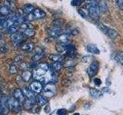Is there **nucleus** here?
I'll list each match as a JSON object with an SVG mask.
<instances>
[{
    "mask_svg": "<svg viewBox=\"0 0 123 115\" xmlns=\"http://www.w3.org/2000/svg\"><path fill=\"white\" fill-rule=\"evenodd\" d=\"M84 1L85 0H72L71 3H72V5L74 6H79L80 5H82Z\"/></svg>",
    "mask_w": 123,
    "mask_h": 115,
    "instance_id": "7c9ffc66",
    "label": "nucleus"
},
{
    "mask_svg": "<svg viewBox=\"0 0 123 115\" xmlns=\"http://www.w3.org/2000/svg\"><path fill=\"white\" fill-rule=\"evenodd\" d=\"M34 48H35V45L33 43H25L23 45H22L21 49L24 52H32L34 49Z\"/></svg>",
    "mask_w": 123,
    "mask_h": 115,
    "instance_id": "5701e85b",
    "label": "nucleus"
},
{
    "mask_svg": "<svg viewBox=\"0 0 123 115\" xmlns=\"http://www.w3.org/2000/svg\"><path fill=\"white\" fill-rule=\"evenodd\" d=\"M13 97L17 99L18 101L20 103H24V101H25V97L22 90L20 89H15L13 92Z\"/></svg>",
    "mask_w": 123,
    "mask_h": 115,
    "instance_id": "9d476101",
    "label": "nucleus"
},
{
    "mask_svg": "<svg viewBox=\"0 0 123 115\" xmlns=\"http://www.w3.org/2000/svg\"><path fill=\"white\" fill-rule=\"evenodd\" d=\"M67 46H68V45H66V44H63V43H60V42H59V43L56 45L55 47H56L57 52H59L60 53H63V52H66Z\"/></svg>",
    "mask_w": 123,
    "mask_h": 115,
    "instance_id": "b1692460",
    "label": "nucleus"
},
{
    "mask_svg": "<svg viewBox=\"0 0 123 115\" xmlns=\"http://www.w3.org/2000/svg\"><path fill=\"white\" fill-rule=\"evenodd\" d=\"M10 13V10L8 8V6H2L0 7V15H2V16H7L9 15Z\"/></svg>",
    "mask_w": 123,
    "mask_h": 115,
    "instance_id": "bb28decb",
    "label": "nucleus"
},
{
    "mask_svg": "<svg viewBox=\"0 0 123 115\" xmlns=\"http://www.w3.org/2000/svg\"><path fill=\"white\" fill-rule=\"evenodd\" d=\"M73 115H79V114H74Z\"/></svg>",
    "mask_w": 123,
    "mask_h": 115,
    "instance_id": "c03bdc74",
    "label": "nucleus"
},
{
    "mask_svg": "<svg viewBox=\"0 0 123 115\" xmlns=\"http://www.w3.org/2000/svg\"><path fill=\"white\" fill-rule=\"evenodd\" d=\"M79 13L81 14V15H82V17H84V18H86L87 17V15H88V9L87 10H85V9H79Z\"/></svg>",
    "mask_w": 123,
    "mask_h": 115,
    "instance_id": "473e14b6",
    "label": "nucleus"
},
{
    "mask_svg": "<svg viewBox=\"0 0 123 115\" xmlns=\"http://www.w3.org/2000/svg\"><path fill=\"white\" fill-rule=\"evenodd\" d=\"M1 38H2V35H1V34H0V40H1Z\"/></svg>",
    "mask_w": 123,
    "mask_h": 115,
    "instance_id": "37998d69",
    "label": "nucleus"
},
{
    "mask_svg": "<svg viewBox=\"0 0 123 115\" xmlns=\"http://www.w3.org/2000/svg\"><path fill=\"white\" fill-rule=\"evenodd\" d=\"M13 18L15 20V23L16 25H21L25 22V18L22 15H13Z\"/></svg>",
    "mask_w": 123,
    "mask_h": 115,
    "instance_id": "dca6fc26",
    "label": "nucleus"
},
{
    "mask_svg": "<svg viewBox=\"0 0 123 115\" xmlns=\"http://www.w3.org/2000/svg\"><path fill=\"white\" fill-rule=\"evenodd\" d=\"M32 77H33V73L31 71L25 70V71H24L22 72V74L21 75V78H22V80H23V81L28 82L31 80Z\"/></svg>",
    "mask_w": 123,
    "mask_h": 115,
    "instance_id": "f8f14e48",
    "label": "nucleus"
},
{
    "mask_svg": "<svg viewBox=\"0 0 123 115\" xmlns=\"http://www.w3.org/2000/svg\"><path fill=\"white\" fill-rule=\"evenodd\" d=\"M76 52V49L75 48V46H73L72 45H70L68 44V46H67V49H66V52L65 53L67 54L68 55H74Z\"/></svg>",
    "mask_w": 123,
    "mask_h": 115,
    "instance_id": "a878e982",
    "label": "nucleus"
},
{
    "mask_svg": "<svg viewBox=\"0 0 123 115\" xmlns=\"http://www.w3.org/2000/svg\"><path fill=\"white\" fill-rule=\"evenodd\" d=\"M9 72L11 73V74H15V73L17 72V68L15 66V65L12 64L10 65L9 67Z\"/></svg>",
    "mask_w": 123,
    "mask_h": 115,
    "instance_id": "72a5a7b5",
    "label": "nucleus"
},
{
    "mask_svg": "<svg viewBox=\"0 0 123 115\" xmlns=\"http://www.w3.org/2000/svg\"><path fill=\"white\" fill-rule=\"evenodd\" d=\"M48 34L50 37L52 38H59L62 34V30L60 27L53 26L48 29Z\"/></svg>",
    "mask_w": 123,
    "mask_h": 115,
    "instance_id": "6e6552de",
    "label": "nucleus"
},
{
    "mask_svg": "<svg viewBox=\"0 0 123 115\" xmlns=\"http://www.w3.org/2000/svg\"><path fill=\"white\" fill-rule=\"evenodd\" d=\"M30 89L32 90L34 93H36V94L40 93L42 91V89H43L42 84L40 81H38V80H35L30 84Z\"/></svg>",
    "mask_w": 123,
    "mask_h": 115,
    "instance_id": "1a4fd4ad",
    "label": "nucleus"
},
{
    "mask_svg": "<svg viewBox=\"0 0 123 115\" xmlns=\"http://www.w3.org/2000/svg\"><path fill=\"white\" fill-rule=\"evenodd\" d=\"M29 24L28 22H25L24 23H23V24H22L21 25H20V27L22 29H29Z\"/></svg>",
    "mask_w": 123,
    "mask_h": 115,
    "instance_id": "58836bf2",
    "label": "nucleus"
},
{
    "mask_svg": "<svg viewBox=\"0 0 123 115\" xmlns=\"http://www.w3.org/2000/svg\"><path fill=\"white\" fill-rule=\"evenodd\" d=\"M9 98L6 96L2 95L1 99H0V104H1L2 108V115H6L9 113Z\"/></svg>",
    "mask_w": 123,
    "mask_h": 115,
    "instance_id": "0eeeda50",
    "label": "nucleus"
},
{
    "mask_svg": "<svg viewBox=\"0 0 123 115\" xmlns=\"http://www.w3.org/2000/svg\"><path fill=\"white\" fill-rule=\"evenodd\" d=\"M34 10H35V8L32 5H31V4H26V5H25L22 7L23 12L25 14H28V15L32 13V12Z\"/></svg>",
    "mask_w": 123,
    "mask_h": 115,
    "instance_id": "4be33fe9",
    "label": "nucleus"
},
{
    "mask_svg": "<svg viewBox=\"0 0 123 115\" xmlns=\"http://www.w3.org/2000/svg\"><path fill=\"white\" fill-rule=\"evenodd\" d=\"M22 92L24 94L25 99H31V100H36V97H35L34 92L29 87H23L22 88Z\"/></svg>",
    "mask_w": 123,
    "mask_h": 115,
    "instance_id": "9b49d317",
    "label": "nucleus"
},
{
    "mask_svg": "<svg viewBox=\"0 0 123 115\" xmlns=\"http://www.w3.org/2000/svg\"><path fill=\"white\" fill-rule=\"evenodd\" d=\"M43 94L46 98H52L55 94V87L53 84H46L43 89Z\"/></svg>",
    "mask_w": 123,
    "mask_h": 115,
    "instance_id": "7ed1b4c3",
    "label": "nucleus"
},
{
    "mask_svg": "<svg viewBox=\"0 0 123 115\" xmlns=\"http://www.w3.org/2000/svg\"><path fill=\"white\" fill-rule=\"evenodd\" d=\"M50 68H52V70L53 71H59L60 69L62 68V64L61 62H53L51 66H50Z\"/></svg>",
    "mask_w": 123,
    "mask_h": 115,
    "instance_id": "cd10ccee",
    "label": "nucleus"
},
{
    "mask_svg": "<svg viewBox=\"0 0 123 115\" xmlns=\"http://www.w3.org/2000/svg\"><path fill=\"white\" fill-rule=\"evenodd\" d=\"M9 110L15 113H18L22 109V106H21V103L19 102L17 99H15L14 97H10L9 98Z\"/></svg>",
    "mask_w": 123,
    "mask_h": 115,
    "instance_id": "f03ea898",
    "label": "nucleus"
},
{
    "mask_svg": "<svg viewBox=\"0 0 123 115\" xmlns=\"http://www.w3.org/2000/svg\"><path fill=\"white\" fill-rule=\"evenodd\" d=\"M117 60L119 63H121L123 65V53H119L117 55Z\"/></svg>",
    "mask_w": 123,
    "mask_h": 115,
    "instance_id": "f704fd0d",
    "label": "nucleus"
},
{
    "mask_svg": "<svg viewBox=\"0 0 123 115\" xmlns=\"http://www.w3.org/2000/svg\"><path fill=\"white\" fill-rule=\"evenodd\" d=\"M23 104H24V107L25 110L32 109L33 107L35 106V100H31V99L26 98Z\"/></svg>",
    "mask_w": 123,
    "mask_h": 115,
    "instance_id": "6ab92c4d",
    "label": "nucleus"
},
{
    "mask_svg": "<svg viewBox=\"0 0 123 115\" xmlns=\"http://www.w3.org/2000/svg\"><path fill=\"white\" fill-rule=\"evenodd\" d=\"M99 68V63L97 61H94L87 69V73L89 77H94L98 71Z\"/></svg>",
    "mask_w": 123,
    "mask_h": 115,
    "instance_id": "423d86ee",
    "label": "nucleus"
},
{
    "mask_svg": "<svg viewBox=\"0 0 123 115\" xmlns=\"http://www.w3.org/2000/svg\"><path fill=\"white\" fill-rule=\"evenodd\" d=\"M11 40L15 42V43H18V42H20L22 41V38H23V35L22 34L19 33V32H16V33H14V34H12L11 36H10Z\"/></svg>",
    "mask_w": 123,
    "mask_h": 115,
    "instance_id": "2eb2a0df",
    "label": "nucleus"
},
{
    "mask_svg": "<svg viewBox=\"0 0 123 115\" xmlns=\"http://www.w3.org/2000/svg\"><path fill=\"white\" fill-rule=\"evenodd\" d=\"M118 5L119 7L123 9V0H118Z\"/></svg>",
    "mask_w": 123,
    "mask_h": 115,
    "instance_id": "79ce46f5",
    "label": "nucleus"
},
{
    "mask_svg": "<svg viewBox=\"0 0 123 115\" xmlns=\"http://www.w3.org/2000/svg\"><path fill=\"white\" fill-rule=\"evenodd\" d=\"M69 34H66V33H64V34H62L58 38H59V41L60 43H63V44H66L68 45L69 44V41H70V38H69Z\"/></svg>",
    "mask_w": 123,
    "mask_h": 115,
    "instance_id": "f3484780",
    "label": "nucleus"
},
{
    "mask_svg": "<svg viewBox=\"0 0 123 115\" xmlns=\"http://www.w3.org/2000/svg\"><path fill=\"white\" fill-rule=\"evenodd\" d=\"M7 32L9 33H10L11 34H14V33H16L17 32V27L15 26V25L12 26V27H10V28H9L7 29Z\"/></svg>",
    "mask_w": 123,
    "mask_h": 115,
    "instance_id": "c756f323",
    "label": "nucleus"
},
{
    "mask_svg": "<svg viewBox=\"0 0 123 115\" xmlns=\"http://www.w3.org/2000/svg\"><path fill=\"white\" fill-rule=\"evenodd\" d=\"M35 34H36V32L32 29H26L23 31V33L22 34L24 35L25 37H27V38H31V37H33L35 35Z\"/></svg>",
    "mask_w": 123,
    "mask_h": 115,
    "instance_id": "393cba45",
    "label": "nucleus"
},
{
    "mask_svg": "<svg viewBox=\"0 0 123 115\" xmlns=\"http://www.w3.org/2000/svg\"><path fill=\"white\" fill-rule=\"evenodd\" d=\"M53 25L54 26L60 27L61 28V25H62V20H61V19H55V20L53 21Z\"/></svg>",
    "mask_w": 123,
    "mask_h": 115,
    "instance_id": "2f4dec72",
    "label": "nucleus"
},
{
    "mask_svg": "<svg viewBox=\"0 0 123 115\" xmlns=\"http://www.w3.org/2000/svg\"><path fill=\"white\" fill-rule=\"evenodd\" d=\"M66 114H67V110L65 109H59L57 111L58 115H66Z\"/></svg>",
    "mask_w": 123,
    "mask_h": 115,
    "instance_id": "c9c22d12",
    "label": "nucleus"
},
{
    "mask_svg": "<svg viewBox=\"0 0 123 115\" xmlns=\"http://www.w3.org/2000/svg\"><path fill=\"white\" fill-rule=\"evenodd\" d=\"M44 55V51L41 48H38L36 53L34 54V55L32 56V59L34 61H38L40 60Z\"/></svg>",
    "mask_w": 123,
    "mask_h": 115,
    "instance_id": "412c9836",
    "label": "nucleus"
},
{
    "mask_svg": "<svg viewBox=\"0 0 123 115\" xmlns=\"http://www.w3.org/2000/svg\"><path fill=\"white\" fill-rule=\"evenodd\" d=\"M6 19V17L2 16V15H0V29L3 28V25H4V22Z\"/></svg>",
    "mask_w": 123,
    "mask_h": 115,
    "instance_id": "4c0bfd02",
    "label": "nucleus"
},
{
    "mask_svg": "<svg viewBox=\"0 0 123 115\" xmlns=\"http://www.w3.org/2000/svg\"><path fill=\"white\" fill-rule=\"evenodd\" d=\"M88 15H90L92 18L95 19H98L100 13V9H99V6L98 4L95 1H92L88 4Z\"/></svg>",
    "mask_w": 123,
    "mask_h": 115,
    "instance_id": "f257e3e1",
    "label": "nucleus"
},
{
    "mask_svg": "<svg viewBox=\"0 0 123 115\" xmlns=\"http://www.w3.org/2000/svg\"><path fill=\"white\" fill-rule=\"evenodd\" d=\"M86 50L88 52H90L92 54H95V55L100 54V50L98 49V48L95 45H93V44L88 45L86 46Z\"/></svg>",
    "mask_w": 123,
    "mask_h": 115,
    "instance_id": "ddd939ff",
    "label": "nucleus"
},
{
    "mask_svg": "<svg viewBox=\"0 0 123 115\" xmlns=\"http://www.w3.org/2000/svg\"><path fill=\"white\" fill-rule=\"evenodd\" d=\"M45 16V13L40 9H35V10L28 15V19L34 20V19H40L43 18Z\"/></svg>",
    "mask_w": 123,
    "mask_h": 115,
    "instance_id": "39448f33",
    "label": "nucleus"
},
{
    "mask_svg": "<svg viewBox=\"0 0 123 115\" xmlns=\"http://www.w3.org/2000/svg\"><path fill=\"white\" fill-rule=\"evenodd\" d=\"M0 52H1L2 54H5L8 52V46L7 45H2L1 48H0Z\"/></svg>",
    "mask_w": 123,
    "mask_h": 115,
    "instance_id": "e433bc0d",
    "label": "nucleus"
},
{
    "mask_svg": "<svg viewBox=\"0 0 123 115\" xmlns=\"http://www.w3.org/2000/svg\"><path fill=\"white\" fill-rule=\"evenodd\" d=\"M94 83H95L97 86H99V85H101L102 81H101V80H100L99 78H95V79H94Z\"/></svg>",
    "mask_w": 123,
    "mask_h": 115,
    "instance_id": "ea45409f",
    "label": "nucleus"
},
{
    "mask_svg": "<svg viewBox=\"0 0 123 115\" xmlns=\"http://www.w3.org/2000/svg\"><path fill=\"white\" fill-rule=\"evenodd\" d=\"M36 101L38 104V105H39V106H44V105L46 104V103H47V100H46L44 98V96L38 94V95L36 96Z\"/></svg>",
    "mask_w": 123,
    "mask_h": 115,
    "instance_id": "aec40b11",
    "label": "nucleus"
},
{
    "mask_svg": "<svg viewBox=\"0 0 123 115\" xmlns=\"http://www.w3.org/2000/svg\"><path fill=\"white\" fill-rule=\"evenodd\" d=\"M49 58L54 62H62L64 60V57L59 54H52L49 55Z\"/></svg>",
    "mask_w": 123,
    "mask_h": 115,
    "instance_id": "a211bd4d",
    "label": "nucleus"
},
{
    "mask_svg": "<svg viewBox=\"0 0 123 115\" xmlns=\"http://www.w3.org/2000/svg\"><path fill=\"white\" fill-rule=\"evenodd\" d=\"M15 24V20L13 18V16L8 17L5 20V22H4L3 28L6 29H8L9 28H10V27L13 26Z\"/></svg>",
    "mask_w": 123,
    "mask_h": 115,
    "instance_id": "4468645a",
    "label": "nucleus"
},
{
    "mask_svg": "<svg viewBox=\"0 0 123 115\" xmlns=\"http://www.w3.org/2000/svg\"><path fill=\"white\" fill-rule=\"evenodd\" d=\"M22 60H23V56H22V55L17 56L15 58V61H16V62H19V61H21Z\"/></svg>",
    "mask_w": 123,
    "mask_h": 115,
    "instance_id": "a19ab883",
    "label": "nucleus"
},
{
    "mask_svg": "<svg viewBox=\"0 0 123 115\" xmlns=\"http://www.w3.org/2000/svg\"><path fill=\"white\" fill-rule=\"evenodd\" d=\"M89 92H90V94L95 98H99L100 97H102V93L98 90L94 89V88H91Z\"/></svg>",
    "mask_w": 123,
    "mask_h": 115,
    "instance_id": "c85d7f7f",
    "label": "nucleus"
},
{
    "mask_svg": "<svg viewBox=\"0 0 123 115\" xmlns=\"http://www.w3.org/2000/svg\"><path fill=\"white\" fill-rule=\"evenodd\" d=\"M100 28H101L102 31L104 32V33L106 34L110 38H111V39H115V38L118 36V32L116 31L111 29V28H109V27L105 25L101 24L100 25Z\"/></svg>",
    "mask_w": 123,
    "mask_h": 115,
    "instance_id": "20e7f679",
    "label": "nucleus"
}]
</instances>
